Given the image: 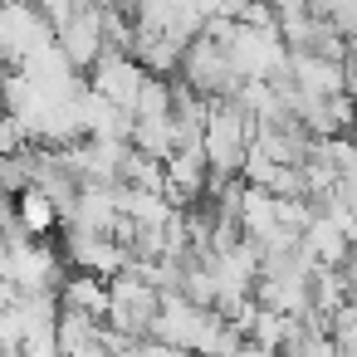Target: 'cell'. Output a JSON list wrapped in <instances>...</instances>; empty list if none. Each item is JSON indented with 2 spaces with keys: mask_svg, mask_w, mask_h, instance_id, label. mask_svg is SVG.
Listing matches in <instances>:
<instances>
[{
  "mask_svg": "<svg viewBox=\"0 0 357 357\" xmlns=\"http://www.w3.org/2000/svg\"><path fill=\"white\" fill-rule=\"evenodd\" d=\"M15 220H20V230L25 235H45V240H54L59 235V206H54V196L50 191H40L35 181L25 186V191H15Z\"/></svg>",
  "mask_w": 357,
  "mask_h": 357,
  "instance_id": "7",
  "label": "cell"
},
{
  "mask_svg": "<svg viewBox=\"0 0 357 357\" xmlns=\"http://www.w3.org/2000/svg\"><path fill=\"white\" fill-rule=\"evenodd\" d=\"M176 79H181L186 89H196L201 98H230V93H235V84H240V74L230 69V59H225L220 40H215V35H206V30H196V35L186 40L181 64H176Z\"/></svg>",
  "mask_w": 357,
  "mask_h": 357,
  "instance_id": "2",
  "label": "cell"
},
{
  "mask_svg": "<svg viewBox=\"0 0 357 357\" xmlns=\"http://www.w3.org/2000/svg\"><path fill=\"white\" fill-rule=\"evenodd\" d=\"M64 255H59V240H45V235H15L10 240V255H6V279L15 289H54L64 279Z\"/></svg>",
  "mask_w": 357,
  "mask_h": 357,
  "instance_id": "3",
  "label": "cell"
},
{
  "mask_svg": "<svg viewBox=\"0 0 357 357\" xmlns=\"http://www.w3.org/2000/svg\"><path fill=\"white\" fill-rule=\"evenodd\" d=\"M250 137H255V118L235 98H206V113H201V152H206V167H211V186L240 176L245 152H250Z\"/></svg>",
  "mask_w": 357,
  "mask_h": 357,
  "instance_id": "1",
  "label": "cell"
},
{
  "mask_svg": "<svg viewBox=\"0 0 357 357\" xmlns=\"http://www.w3.org/2000/svg\"><path fill=\"white\" fill-rule=\"evenodd\" d=\"M59 255H64L69 269L103 274V279H113V274L128 269V259H132V250H128L118 235H103V230H74V225L59 230Z\"/></svg>",
  "mask_w": 357,
  "mask_h": 357,
  "instance_id": "4",
  "label": "cell"
},
{
  "mask_svg": "<svg viewBox=\"0 0 357 357\" xmlns=\"http://www.w3.org/2000/svg\"><path fill=\"white\" fill-rule=\"evenodd\" d=\"M298 255H303L313 269H337V264L352 255V240H347L328 215H318V211H313V220L298 230Z\"/></svg>",
  "mask_w": 357,
  "mask_h": 357,
  "instance_id": "6",
  "label": "cell"
},
{
  "mask_svg": "<svg viewBox=\"0 0 357 357\" xmlns=\"http://www.w3.org/2000/svg\"><path fill=\"white\" fill-rule=\"evenodd\" d=\"M6 255H10V235L0 230V274H6Z\"/></svg>",
  "mask_w": 357,
  "mask_h": 357,
  "instance_id": "8",
  "label": "cell"
},
{
  "mask_svg": "<svg viewBox=\"0 0 357 357\" xmlns=\"http://www.w3.org/2000/svg\"><path fill=\"white\" fill-rule=\"evenodd\" d=\"M84 79H89V89H98L108 103H118L123 113H132V103H137V93H142L147 69L132 59V50H103Z\"/></svg>",
  "mask_w": 357,
  "mask_h": 357,
  "instance_id": "5",
  "label": "cell"
}]
</instances>
